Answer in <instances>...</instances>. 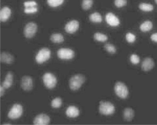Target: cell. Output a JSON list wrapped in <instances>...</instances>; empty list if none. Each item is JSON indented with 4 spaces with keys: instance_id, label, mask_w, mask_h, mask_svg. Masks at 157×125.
Listing matches in <instances>:
<instances>
[{
    "instance_id": "cell-34",
    "label": "cell",
    "mask_w": 157,
    "mask_h": 125,
    "mask_svg": "<svg viewBox=\"0 0 157 125\" xmlns=\"http://www.w3.org/2000/svg\"><path fill=\"white\" fill-rule=\"evenodd\" d=\"M4 89L5 88L2 86H1V87H0V95H1V96H3L4 94Z\"/></svg>"
},
{
    "instance_id": "cell-27",
    "label": "cell",
    "mask_w": 157,
    "mask_h": 125,
    "mask_svg": "<svg viewBox=\"0 0 157 125\" xmlns=\"http://www.w3.org/2000/svg\"><path fill=\"white\" fill-rule=\"evenodd\" d=\"M105 48L109 53H114L116 52V49L113 45L110 44H107L104 46Z\"/></svg>"
},
{
    "instance_id": "cell-22",
    "label": "cell",
    "mask_w": 157,
    "mask_h": 125,
    "mask_svg": "<svg viewBox=\"0 0 157 125\" xmlns=\"http://www.w3.org/2000/svg\"><path fill=\"white\" fill-rule=\"evenodd\" d=\"M139 7L141 10L146 12L152 11L154 8L152 5L146 3H141L139 5Z\"/></svg>"
},
{
    "instance_id": "cell-7",
    "label": "cell",
    "mask_w": 157,
    "mask_h": 125,
    "mask_svg": "<svg viewBox=\"0 0 157 125\" xmlns=\"http://www.w3.org/2000/svg\"><path fill=\"white\" fill-rule=\"evenodd\" d=\"M38 27L36 24L33 22H30L27 24L24 29L25 37L30 39L33 37L36 33Z\"/></svg>"
},
{
    "instance_id": "cell-4",
    "label": "cell",
    "mask_w": 157,
    "mask_h": 125,
    "mask_svg": "<svg viewBox=\"0 0 157 125\" xmlns=\"http://www.w3.org/2000/svg\"><path fill=\"white\" fill-rule=\"evenodd\" d=\"M99 110L101 114L105 115L112 114L115 111V107L111 103L108 102L100 103Z\"/></svg>"
},
{
    "instance_id": "cell-13",
    "label": "cell",
    "mask_w": 157,
    "mask_h": 125,
    "mask_svg": "<svg viewBox=\"0 0 157 125\" xmlns=\"http://www.w3.org/2000/svg\"><path fill=\"white\" fill-rule=\"evenodd\" d=\"M154 66V62L151 58H147L143 61L142 65V70L144 71H148L152 69Z\"/></svg>"
},
{
    "instance_id": "cell-15",
    "label": "cell",
    "mask_w": 157,
    "mask_h": 125,
    "mask_svg": "<svg viewBox=\"0 0 157 125\" xmlns=\"http://www.w3.org/2000/svg\"><path fill=\"white\" fill-rule=\"evenodd\" d=\"M14 61L13 56L7 52H2L1 54V61L4 63L7 64L12 63Z\"/></svg>"
},
{
    "instance_id": "cell-32",
    "label": "cell",
    "mask_w": 157,
    "mask_h": 125,
    "mask_svg": "<svg viewBox=\"0 0 157 125\" xmlns=\"http://www.w3.org/2000/svg\"><path fill=\"white\" fill-rule=\"evenodd\" d=\"M24 4L26 8H29L34 7L37 5V4L36 2L32 1L25 2Z\"/></svg>"
},
{
    "instance_id": "cell-30",
    "label": "cell",
    "mask_w": 157,
    "mask_h": 125,
    "mask_svg": "<svg viewBox=\"0 0 157 125\" xmlns=\"http://www.w3.org/2000/svg\"><path fill=\"white\" fill-rule=\"evenodd\" d=\"M130 60L131 63L134 64H138L140 62V58L136 54H133L131 56Z\"/></svg>"
},
{
    "instance_id": "cell-20",
    "label": "cell",
    "mask_w": 157,
    "mask_h": 125,
    "mask_svg": "<svg viewBox=\"0 0 157 125\" xmlns=\"http://www.w3.org/2000/svg\"><path fill=\"white\" fill-rule=\"evenodd\" d=\"M153 24L152 22L149 21L144 22L140 26L141 30L144 32L148 31L152 29Z\"/></svg>"
},
{
    "instance_id": "cell-26",
    "label": "cell",
    "mask_w": 157,
    "mask_h": 125,
    "mask_svg": "<svg viewBox=\"0 0 157 125\" xmlns=\"http://www.w3.org/2000/svg\"><path fill=\"white\" fill-rule=\"evenodd\" d=\"M93 3V0H83L82 7L84 10H88L91 7Z\"/></svg>"
},
{
    "instance_id": "cell-16",
    "label": "cell",
    "mask_w": 157,
    "mask_h": 125,
    "mask_svg": "<svg viewBox=\"0 0 157 125\" xmlns=\"http://www.w3.org/2000/svg\"><path fill=\"white\" fill-rule=\"evenodd\" d=\"M13 76L12 73L8 72L6 76L5 79L2 83V86L5 88L7 89L12 85Z\"/></svg>"
},
{
    "instance_id": "cell-24",
    "label": "cell",
    "mask_w": 157,
    "mask_h": 125,
    "mask_svg": "<svg viewBox=\"0 0 157 125\" xmlns=\"http://www.w3.org/2000/svg\"><path fill=\"white\" fill-rule=\"evenodd\" d=\"M94 38L96 40L101 42H104L108 39V37L106 35L99 33L95 34Z\"/></svg>"
},
{
    "instance_id": "cell-29",
    "label": "cell",
    "mask_w": 157,
    "mask_h": 125,
    "mask_svg": "<svg viewBox=\"0 0 157 125\" xmlns=\"http://www.w3.org/2000/svg\"><path fill=\"white\" fill-rule=\"evenodd\" d=\"M114 3L116 7L120 8L125 5L127 4V0H115Z\"/></svg>"
},
{
    "instance_id": "cell-1",
    "label": "cell",
    "mask_w": 157,
    "mask_h": 125,
    "mask_svg": "<svg viewBox=\"0 0 157 125\" xmlns=\"http://www.w3.org/2000/svg\"><path fill=\"white\" fill-rule=\"evenodd\" d=\"M84 76L81 75H75L71 77L70 80V88L73 91L78 90L85 81Z\"/></svg>"
},
{
    "instance_id": "cell-18",
    "label": "cell",
    "mask_w": 157,
    "mask_h": 125,
    "mask_svg": "<svg viewBox=\"0 0 157 125\" xmlns=\"http://www.w3.org/2000/svg\"><path fill=\"white\" fill-rule=\"evenodd\" d=\"M135 115L133 110L130 108L125 109L124 112V116L125 119L127 121H132Z\"/></svg>"
},
{
    "instance_id": "cell-10",
    "label": "cell",
    "mask_w": 157,
    "mask_h": 125,
    "mask_svg": "<svg viewBox=\"0 0 157 125\" xmlns=\"http://www.w3.org/2000/svg\"><path fill=\"white\" fill-rule=\"evenodd\" d=\"M50 121L49 117L45 114H40L35 118L33 121L34 124L46 125L49 124Z\"/></svg>"
},
{
    "instance_id": "cell-35",
    "label": "cell",
    "mask_w": 157,
    "mask_h": 125,
    "mask_svg": "<svg viewBox=\"0 0 157 125\" xmlns=\"http://www.w3.org/2000/svg\"><path fill=\"white\" fill-rule=\"evenodd\" d=\"M4 125H10L11 124L9 123H6V124H3Z\"/></svg>"
},
{
    "instance_id": "cell-11",
    "label": "cell",
    "mask_w": 157,
    "mask_h": 125,
    "mask_svg": "<svg viewBox=\"0 0 157 125\" xmlns=\"http://www.w3.org/2000/svg\"><path fill=\"white\" fill-rule=\"evenodd\" d=\"M79 23L76 20H73L68 22L66 25L65 29L66 31L69 34L76 32L79 27Z\"/></svg>"
},
{
    "instance_id": "cell-23",
    "label": "cell",
    "mask_w": 157,
    "mask_h": 125,
    "mask_svg": "<svg viewBox=\"0 0 157 125\" xmlns=\"http://www.w3.org/2000/svg\"><path fill=\"white\" fill-rule=\"evenodd\" d=\"M62 104V99L60 98L59 97H57L54 99L51 102V106L55 108H60Z\"/></svg>"
},
{
    "instance_id": "cell-8",
    "label": "cell",
    "mask_w": 157,
    "mask_h": 125,
    "mask_svg": "<svg viewBox=\"0 0 157 125\" xmlns=\"http://www.w3.org/2000/svg\"><path fill=\"white\" fill-rule=\"evenodd\" d=\"M74 52L72 50L68 48H61L58 50L57 55L62 59H70L74 56Z\"/></svg>"
},
{
    "instance_id": "cell-2",
    "label": "cell",
    "mask_w": 157,
    "mask_h": 125,
    "mask_svg": "<svg viewBox=\"0 0 157 125\" xmlns=\"http://www.w3.org/2000/svg\"><path fill=\"white\" fill-rule=\"evenodd\" d=\"M116 94L120 98L125 99L128 96L129 91L123 83L118 82L116 83L114 87Z\"/></svg>"
},
{
    "instance_id": "cell-14",
    "label": "cell",
    "mask_w": 157,
    "mask_h": 125,
    "mask_svg": "<svg viewBox=\"0 0 157 125\" xmlns=\"http://www.w3.org/2000/svg\"><path fill=\"white\" fill-rule=\"evenodd\" d=\"M11 14V10L8 7L2 8L0 12V20L3 22L7 21L10 18Z\"/></svg>"
},
{
    "instance_id": "cell-5",
    "label": "cell",
    "mask_w": 157,
    "mask_h": 125,
    "mask_svg": "<svg viewBox=\"0 0 157 125\" xmlns=\"http://www.w3.org/2000/svg\"><path fill=\"white\" fill-rule=\"evenodd\" d=\"M51 54V51L49 49L43 48L40 50L36 57L37 62L41 64L48 61L50 57Z\"/></svg>"
},
{
    "instance_id": "cell-9",
    "label": "cell",
    "mask_w": 157,
    "mask_h": 125,
    "mask_svg": "<svg viewBox=\"0 0 157 125\" xmlns=\"http://www.w3.org/2000/svg\"><path fill=\"white\" fill-rule=\"evenodd\" d=\"M21 86L22 88L25 91H29L32 90L33 87V82L31 77L28 76L23 77Z\"/></svg>"
},
{
    "instance_id": "cell-33",
    "label": "cell",
    "mask_w": 157,
    "mask_h": 125,
    "mask_svg": "<svg viewBox=\"0 0 157 125\" xmlns=\"http://www.w3.org/2000/svg\"><path fill=\"white\" fill-rule=\"evenodd\" d=\"M151 39L155 42L157 43V33L153 34L151 37Z\"/></svg>"
},
{
    "instance_id": "cell-3",
    "label": "cell",
    "mask_w": 157,
    "mask_h": 125,
    "mask_svg": "<svg viewBox=\"0 0 157 125\" xmlns=\"http://www.w3.org/2000/svg\"><path fill=\"white\" fill-rule=\"evenodd\" d=\"M43 80L45 86L49 89L53 88L57 84L56 77L53 74L50 73H46L44 75Z\"/></svg>"
},
{
    "instance_id": "cell-12",
    "label": "cell",
    "mask_w": 157,
    "mask_h": 125,
    "mask_svg": "<svg viewBox=\"0 0 157 125\" xmlns=\"http://www.w3.org/2000/svg\"><path fill=\"white\" fill-rule=\"evenodd\" d=\"M106 20L108 24L111 26H117L120 24V21L118 18L111 13H109L107 14Z\"/></svg>"
},
{
    "instance_id": "cell-17",
    "label": "cell",
    "mask_w": 157,
    "mask_h": 125,
    "mask_svg": "<svg viewBox=\"0 0 157 125\" xmlns=\"http://www.w3.org/2000/svg\"><path fill=\"white\" fill-rule=\"evenodd\" d=\"M67 115L71 118H74L78 116L79 114L78 109L74 106H70L67 109L66 112Z\"/></svg>"
},
{
    "instance_id": "cell-21",
    "label": "cell",
    "mask_w": 157,
    "mask_h": 125,
    "mask_svg": "<svg viewBox=\"0 0 157 125\" xmlns=\"http://www.w3.org/2000/svg\"><path fill=\"white\" fill-rule=\"evenodd\" d=\"M90 20L93 22L100 23L102 20V17L100 14L95 12L91 14L89 17Z\"/></svg>"
},
{
    "instance_id": "cell-36",
    "label": "cell",
    "mask_w": 157,
    "mask_h": 125,
    "mask_svg": "<svg viewBox=\"0 0 157 125\" xmlns=\"http://www.w3.org/2000/svg\"><path fill=\"white\" fill-rule=\"evenodd\" d=\"M156 3L157 4V0H155Z\"/></svg>"
},
{
    "instance_id": "cell-28",
    "label": "cell",
    "mask_w": 157,
    "mask_h": 125,
    "mask_svg": "<svg viewBox=\"0 0 157 125\" xmlns=\"http://www.w3.org/2000/svg\"><path fill=\"white\" fill-rule=\"evenodd\" d=\"M126 38L128 42L130 43L134 42L136 39L135 35L130 33H128L126 34Z\"/></svg>"
},
{
    "instance_id": "cell-6",
    "label": "cell",
    "mask_w": 157,
    "mask_h": 125,
    "mask_svg": "<svg viewBox=\"0 0 157 125\" xmlns=\"http://www.w3.org/2000/svg\"><path fill=\"white\" fill-rule=\"evenodd\" d=\"M23 111V107L21 105L15 104L9 112L8 117L11 119H16L21 116Z\"/></svg>"
},
{
    "instance_id": "cell-31",
    "label": "cell",
    "mask_w": 157,
    "mask_h": 125,
    "mask_svg": "<svg viewBox=\"0 0 157 125\" xmlns=\"http://www.w3.org/2000/svg\"><path fill=\"white\" fill-rule=\"evenodd\" d=\"M37 11V8L34 7L26 8L24 10L25 12L27 14L33 13L36 12Z\"/></svg>"
},
{
    "instance_id": "cell-25",
    "label": "cell",
    "mask_w": 157,
    "mask_h": 125,
    "mask_svg": "<svg viewBox=\"0 0 157 125\" xmlns=\"http://www.w3.org/2000/svg\"><path fill=\"white\" fill-rule=\"evenodd\" d=\"M64 0H47V2L50 7H58L63 3Z\"/></svg>"
},
{
    "instance_id": "cell-19",
    "label": "cell",
    "mask_w": 157,
    "mask_h": 125,
    "mask_svg": "<svg viewBox=\"0 0 157 125\" xmlns=\"http://www.w3.org/2000/svg\"><path fill=\"white\" fill-rule=\"evenodd\" d=\"M50 39L53 42L55 43H61L64 40L63 35L60 33H55L52 34Z\"/></svg>"
}]
</instances>
